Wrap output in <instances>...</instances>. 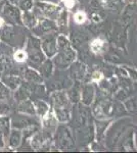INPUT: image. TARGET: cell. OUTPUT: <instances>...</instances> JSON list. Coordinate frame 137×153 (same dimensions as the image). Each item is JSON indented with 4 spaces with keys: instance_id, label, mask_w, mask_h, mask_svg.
Wrapping results in <instances>:
<instances>
[{
    "instance_id": "ffe728a7",
    "label": "cell",
    "mask_w": 137,
    "mask_h": 153,
    "mask_svg": "<svg viewBox=\"0 0 137 153\" xmlns=\"http://www.w3.org/2000/svg\"><path fill=\"white\" fill-rule=\"evenodd\" d=\"M101 74L100 73H94L93 74V79H100Z\"/></svg>"
},
{
    "instance_id": "d6986e66",
    "label": "cell",
    "mask_w": 137,
    "mask_h": 153,
    "mask_svg": "<svg viewBox=\"0 0 137 153\" xmlns=\"http://www.w3.org/2000/svg\"><path fill=\"white\" fill-rule=\"evenodd\" d=\"M64 1L66 3V5L69 7H72L74 5V0H64Z\"/></svg>"
},
{
    "instance_id": "e0dca14e",
    "label": "cell",
    "mask_w": 137,
    "mask_h": 153,
    "mask_svg": "<svg viewBox=\"0 0 137 153\" xmlns=\"http://www.w3.org/2000/svg\"><path fill=\"white\" fill-rule=\"evenodd\" d=\"M75 21L79 24L83 23V22L85 21V14L82 13V12H78V13H76V16H75Z\"/></svg>"
},
{
    "instance_id": "5bb4252c",
    "label": "cell",
    "mask_w": 137,
    "mask_h": 153,
    "mask_svg": "<svg viewBox=\"0 0 137 153\" xmlns=\"http://www.w3.org/2000/svg\"><path fill=\"white\" fill-rule=\"evenodd\" d=\"M36 105H37V110H38L39 114L44 115L47 112V105L44 102H42V101L41 102H37Z\"/></svg>"
},
{
    "instance_id": "277c9868",
    "label": "cell",
    "mask_w": 137,
    "mask_h": 153,
    "mask_svg": "<svg viewBox=\"0 0 137 153\" xmlns=\"http://www.w3.org/2000/svg\"><path fill=\"white\" fill-rule=\"evenodd\" d=\"M43 49L48 56L53 55V54L56 52V45H55L54 38L46 39V40L43 42Z\"/></svg>"
},
{
    "instance_id": "44dd1931",
    "label": "cell",
    "mask_w": 137,
    "mask_h": 153,
    "mask_svg": "<svg viewBox=\"0 0 137 153\" xmlns=\"http://www.w3.org/2000/svg\"><path fill=\"white\" fill-rule=\"evenodd\" d=\"M3 139H4L3 135L0 133V145H3Z\"/></svg>"
},
{
    "instance_id": "4fadbf2b",
    "label": "cell",
    "mask_w": 137,
    "mask_h": 153,
    "mask_svg": "<svg viewBox=\"0 0 137 153\" xmlns=\"http://www.w3.org/2000/svg\"><path fill=\"white\" fill-rule=\"evenodd\" d=\"M58 25L61 30H64L67 28V13L61 12V16H58Z\"/></svg>"
},
{
    "instance_id": "7c38bea8",
    "label": "cell",
    "mask_w": 137,
    "mask_h": 153,
    "mask_svg": "<svg viewBox=\"0 0 137 153\" xmlns=\"http://www.w3.org/2000/svg\"><path fill=\"white\" fill-rule=\"evenodd\" d=\"M52 66H51V63L50 62H45L43 65L41 66V71H42V74H43V76H48L49 75H50V73H51V70H52Z\"/></svg>"
},
{
    "instance_id": "8fae6325",
    "label": "cell",
    "mask_w": 137,
    "mask_h": 153,
    "mask_svg": "<svg viewBox=\"0 0 137 153\" xmlns=\"http://www.w3.org/2000/svg\"><path fill=\"white\" fill-rule=\"evenodd\" d=\"M57 42H58L57 44H58V47H59V50L61 51L66 50V49H69V42L64 36L58 37V40H57Z\"/></svg>"
},
{
    "instance_id": "6da1fadb",
    "label": "cell",
    "mask_w": 137,
    "mask_h": 153,
    "mask_svg": "<svg viewBox=\"0 0 137 153\" xmlns=\"http://www.w3.org/2000/svg\"><path fill=\"white\" fill-rule=\"evenodd\" d=\"M2 16L10 23H19L21 14L19 10L11 4H5L2 8Z\"/></svg>"
},
{
    "instance_id": "8992f818",
    "label": "cell",
    "mask_w": 137,
    "mask_h": 153,
    "mask_svg": "<svg viewBox=\"0 0 137 153\" xmlns=\"http://www.w3.org/2000/svg\"><path fill=\"white\" fill-rule=\"evenodd\" d=\"M21 138L22 135L19 131H13V132L10 134V137H9V144H10L11 147H17L21 143Z\"/></svg>"
},
{
    "instance_id": "7a4b0ae2",
    "label": "cell",
    "mask_w": 137,
    "mask_h": 153,
    "mask_svg": "<svg viewBox=\"0 0 137 153\" xmlns=\"http://www.w3.org/2000/svg\"><path fill=\"white\" fill-rule=\"evenodd\" d=\"M75 58V53L71 51L70 49H66V50L61 51V54L56 57V63L61 68H64L68 65L70 62L73 61Z\"/></svg>"
},
{
    "instance_id": "ba28073f",
    "label": "cell",
    "mask_w": 137,
    "mask_h": 153,
    "mask_svg": "<svg viewBox=\"0 0 137 153\" xmlns=\"http://www.w3.org/2000/svg\"><path fill=\"white\" fill-rule=\"evenodd\" d=\"M24 23L28 27H34L35 24H36V19H35V16L32 13L26 12L24 14Z\"/></svg>"
},
{
    "instance_id": "30bf717a",
    "label": "cell",
    "mask_w": 137,
    "mask_h": 153,
    "mask_svg": "<svg viewBox=\"0 0 137 153\" xmlns=\"http://www.w3.org/2000/svg\"><path fill=\"white\" fill-rule=\"evenodd\" d=\"M26 76H27V79H28V80L33 81V82H40V81H41L40 76H39L36 73H35L34 71H32V70L27 71Z\"/></svg>"
},
{
    "instance_id": "ac0fdd59",
    "label": "cell",
    "mask_w": 137,
    "mask_h": 153,
    "mask_svg": "<svg viewBox=\"0 0 137 153\" xmlns=\"http://www.w3.org/2000/svg\"><path fill=\"white\" fill-rule=\"evenodd\" d=\"M14 57H16L17 61H23L25 60V58H26V54H25L24 51H17Z\"/></svg>"
},
{
    "instance_id": "7402d4cb",
    "label": "cell",
    "mask_w": 137,
    "mask_h": 153,
    "mask_svg": "<svg viewBox=\"0 0 137 153\" xmlns=\"http://www.w3.org/2000/svg\"><path fill=\"white\" fill-rule=\"evenodd\" d=\"M9 1H10L11 3H17V2H19V0H9Z\"/></svg>"
},
{
    "instance_id": "3957f363",
    "label": "cell",
    "mask_w": 137,
    "mask_h": 153,
    "mask_svg": "<svg viewBox=\"0 0 137 153\" xmlns=\"http://www.w3.org/2000/svg\"><path fill=\"white\" fill-rule=\"evenodd\" d=\"M42 12L46 16L50 19H56L58 16V7L53 6L51 4H42Z\"/></svg>"
},
{
    "instance_id": "9c48e42d",
    "label": "cell",
    "mask_w": 137,
    "mask_h": 153,
    "mask_svg": "<svg viewBox=\"0 0 137 153\" xmlns=\"http://www.w3.org/2000/svg\"><path fill=\"white\" fill-rule=\"evenodd\" d=\"M92 96H93V90L90 87H86L84 89V92H83V100L86 104L91 102L92 100Z\"/></svg>"
},
{
    "instance_id": "52a82bcc",
    "label": "cell",
    "mask_w": 137,
    "mask_h": 153,
    "mask_svg": "<svg viewBox=\"0 0 137 153\" xmlns=\"http://www.w3.org/2000/svg\"><path fill=\"white\" fill-rule=\"evenodd\" d=\"M3 82L5 83L6 86L10 87L11 89H14V88H16L17 86H19V78H16V76H6V78L3 79Z\"/></svg>"
},
{
    "instance_id": "5b68a950",
    "label": "cell",
    "mask_w": 137,
    "mask_h": 153,
    "mask_svg": "<svg viewBox=\"0 0 137 153\" xmlns=\"http://www.w3.org/2000/svg\"><path fill=\"white\" fill-rule=\"evenodd\" d=\"M0 133L3 135L4 139L9 136V120L7 117H0Z\"/></svg>"
},
{
    "instance_id": "2e32d148",
    "label": "cell",
    "mask_w": 137,
    "mask_h": 153,
    "mask_svg": "<svg viewBox=\"0 0 137 153\" xmlns=\"http://www.w3.org/2000/svg\"><path fill=\"white\" fill-rule=\"evenodd\" d=\"M103 46V41H100V40H95V41L93 42V43H92L91 48H92V50H93V51H95V52H98V51H100V50H101Z\"/></svg>"
},
{
    "instance_id": "9a60e30c",
    "label": "cell",
    "mask_w": 137,
    "mask_h": 153,
    "mask_svg": "<svg viewBox=\"0 0 137 153\" xmlns=\"http://www.w3.org/2000/svg\"><path fill=\"white\" fill-rule=\"evenodd\" d=\"M19 6L24 10H28L32 7V0H19Z\"/></svg>"
}]
</instances>
